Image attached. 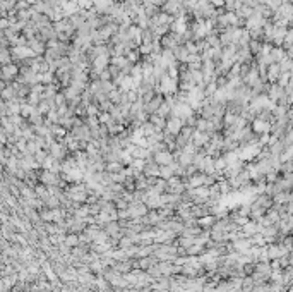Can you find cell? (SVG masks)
<instances>
[{"mask_svg":"<svg viewBox=\"0 0 293 292\" xmlns=\"http://www.w3.org/2000/svg\"><path fill=\"white\" fill-rule=\"evenodd\" d=\"M158 158H159V161H170V155H166V153H161Z\"/></svg>","mask_w":293,"mask_h":292,"instance_id":"cell-3","label":"cell"},{"mask_svg":"<svg viewBox=\"0 0 293 292\" xmlns=\"http://www.w3.org/2000/svg\"><path fill=\"white\" fill-rule=\"evenodd\" d=\"M12 53H14L16 57H21V59H24V57L33 55V53H35V50H31V48H27V47H16Z\"/></svg>","mask_w":293,"mask_h":292,"instance_id":"cell-1","label":"cell"},{"mask_svg":"<svg viewBox=\"0 0 293 292\" xmlns=\"http://www.w3.org/2000/svg\"><path fill=\"white\" fill-rule=\"evenodd\" d=\"M16 67L14 66H5V69H4V74H5V78H7V76H14L16 74Z\"/></svg>","mask_w":293,"mask_h":292,"instance_id":"cell-2","label":"cell"}]
</instances>
